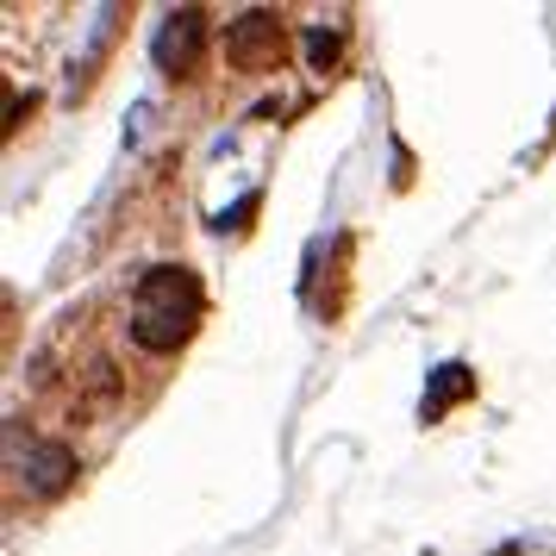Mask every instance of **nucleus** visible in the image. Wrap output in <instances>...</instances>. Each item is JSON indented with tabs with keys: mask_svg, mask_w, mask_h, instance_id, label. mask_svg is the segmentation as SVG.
I'll use <instances>...</instances> for the list:
<instances>
[{
	"mask_svg": "<svg viewBox=\"0 0 556 556\" xmlns=\"http://www.w3.org/2000/svg\"><path fill=\"white\" fill-rule=\"evenodd\" d=\"M201 45H206V13H201V7H181L176 20L156 31V70L188 76V70L201 63Z\"/></svg>",
	"mask_w": 556,
	"mask_h": 556,
	"instance_id": "obj_3",
	"label": "nucleus"
},
{
	"mask_svg": "<svg viewBox=\"0 0 556 556\" xmlns=\"http://www.w3.org/2000/svg\"><path fill=\"white\" fill-rule=\"evenodd\" d=\"M201 281L194 269H151L131 294V338L144 351H176L201 326Z\"/></svg>",
	"mask_w": 556,
	"mask_h": 556,
	"instance_id": "obj_1",
	"label": "nucleus"
},
{
	"mask_svg": "<svg viewBox=\"0 0 556 556\" xmlns=\"http://www.w3.org/2000/svg\"><path fill=\"white\" fill-rule=\"evenodd\" d=\"M281 45H288V38H281L276 13H244V20L226 31V51H231V63H238V70H276Z\"/></svg>",
	"mask_w": 556,
	"mask_h": 556,
	"instance_id": "obj_2",
	"label": "nucleus"
},
{
	"mask_svg": "<svg viewBox=\"0 0 556 556\" xmlns=\"http://www.w3.org/2000/svg\"><path fill=\"white\" fill-rule=\"evenodd\" d=\"M463 388H469V376H463V363H451V369H444V376H438V388H431L426 413H444V406H451L456 394H463Z\"/></svg>",
	"mask_w": 556,
	"mask_h": 556,
	"instance_id": "obj_4",
	"label": "nucleus"
}]
</instances>
